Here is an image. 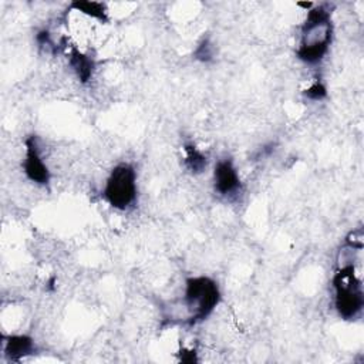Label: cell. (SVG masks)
I'll list each match as a JSON object with an SVG mask.
<instances>
[{
	"mask_svg": "<svg viewBox=\"0 0 364 364\" xmlns=\"http://www.w3.org/2000/svg\"><path fill=\"white\" fill-rule=\"evenodd\" d=\"M102 196L117 210L132 208L138 198L135 168L127 162L115 165L105 181Z\"/></svg>",
	"mask_w": 364,
	"mask_h": 364,
	"instance_id": "277c9868",
	"label": "cell"
},
{
	"mask_svg": "<svg viewBox=\"0 0 364 364\" xmlns=\"http://www.w3.org/2000/svg\"><path fill=\"white\" fill-rule=\"evenodd\" d=\"M71 9H74L75 11H80L91 18H95L101 23H107L108 21V16H107V9L104 3L100 1H84V0H77L73 1L70 4Z\"/></svg>",
	"mask_w": 364,
	"mask_h": 364,
	"instance_id": "9c48e42d",
	"label": "cell"
},
{
	"mask_svg": "<svg viewBox=\"0 0 364 364\" xmlns=\"http://www.w3.org/2000/svg\"><path fill=\"white\" fill-rule=\"evenodd\" d=\"M220 301L218 283L208 276H192L185 282L182 307L186 313L185 323L193 326L206 320Z\"/></svg>",
	"mask_w": 364,
	"mask_h": 364,
	"instance_id": "7a4b0ae2",
	"label": "cell"
},
{
	"mask_svg": "<svg viewBox=\"0 0 364 364\" xmlns=\"http://www.w3.org/2000/svg\"><path fill=\"white\" fill-rule=\"evenodd\" d=\"M331 11L326 6H313L307 10L300 30V41L296 55L306 64H318L327 54L333 41Z\"/></svg>",
	"mask_w": 364,
	"mask_h": 364,
	"instance_id": "6da1fadb",
	"label": "cell"
},
{
	"mask_svg": "<svg viewBox=\"0 0 364 364\" xmlns=\"http://www.w3.org/2000/svg\"><path fill=\"white\" fill-rule=\"evenodd\" d=\"M68 63L70 67L73 68V71L75 73L77 78L81 82H88L92 77V71H94V61L90 55L81 53L78 48L73 47L68 51Z\"/></svg>",
	"mask_w": 364,
	"mask_h": 364,
	"instance_id": "ba28073f",
	"label": "cell"
},
{
	"mask_svg": "<svg viewBox=\"0 0 364 364\" xmlns=\"http://www.w3.org/2000/svg\"><path fill=\"white\" fill-rule=\"evenodd\" d=\"M304 97L310 101H321L327 97V88L320 80H317L307 90H304Z\"/></svg>",
	"mask_w": 364,
	"mask_h": 364,
	"instance_id": "8fae6325",
	"label": "cell"
},
{
	"mask_svg": "<svg viewBox=\"0 0 364 364\" xmlns=\"http://www.w3.org/2000/svg\"><path fill=\"white\" fill-rule=\"evenodd\" d=\"M212 55H213L212 46H210V43H209L208 40H203V41L198 46V48L195 50V57H196L198 60H200V61H209V60L212 58Z\"/></svg>",
	"mask_w": 364,
	"mask_h": 364,
	"instance_id": "7c38bea8",
	"label": "cell"
},
{
	"mask_svg": "<svg viewBox=\"0 0 364 364\" xmlns=\"http://www.w3.org/2000/svg\"><path fill=\"white\" fill-rule=\"evenodd\" d=\"M334 307L343 320H355L364 306V293L354 264L338 266L333 276Z\"/></svg>",
	"mask_w": 364,
	"mask_h": 364,
	"instance_id": "3957f363",
	"label": "cell"
},
{
	"mask_svg": "<svg viewBox=\"0 0 364 364\" xmlns=\"http://www.w3.org/2000/svg\"><path fill=\"white\" fill-rule=\"evenodd\" d=\"M242 188L240 176L232 159H219L213 168V189L222 196L236 195Z\"/></svg>",
	"mask_w": 364,
	"mask_h": 364,
	"instance_id": "8992f818",
	"label": "cell"
},
{
	"mask_svg": "<svg viewBox=\"0 0 364 364\" xmlns=\"http://www.w3.org/2000/svg\"><path fill=\"white\" fill-rule=\"evenodd\" d=\"M185 166L192 173H202L208 165V159L202 151H199L193 144H185Z\"/></svg>",
	"mask_w": 364,
	"mask_h": 364,
	"instance_id": "30bf717a",
	"label": "cell"
},
{
	"mask_svg": "<svg viewBox=\"0 0 364 364\" xmlns=\"http://www.w3.org/2000/svg\"><path fill=\"white\" fill-rule=\"evenodd\" d=\"M21 166L27 179H30L33 183H37L40 186L48 185L51 179V173L41 156V152L38 149V142L34 135L26 139V152H24V159Z\"/></svg>",
	"mask_w": 364,
	"mask_h": 364,
	"instance_id": "5b68a950",
	"label": "cell"
},
{
	"mask_svg": "<svg viewBox=\"0 0 364 364\" xmlns=\"http://www.w3.org/2000/svg\"><path fill=\"white\" fill-rule=\"evenodd\" d=\"M37 350L34 340L27 334L3 336V353L10 361H20Z\"/></svg>",
	"mask_w": 364,
	"mask_h": 364,
	"instance_id": "52a82bcc",
	"label": "cell"
}]
</instances>
